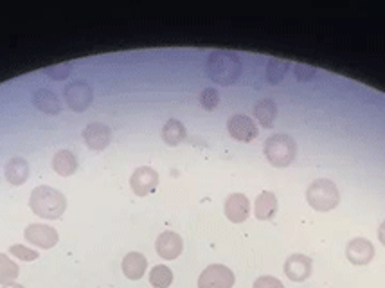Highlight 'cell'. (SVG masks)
Masks as SVG:
<instances>
[{
  "label": "cell",
  "mask_w": 385,
  "mask_h": 288,
  "mask_svg": "<svg viewBox=\"0 0 385 288\" xmlns=\"http://www.w3.org/2000/svg\"><path fill=\"white\" fill-rule=\"evenodd\" d=\"M207 76L218 85H232L242 76V62L234 53L215 50L207 58Z\"/></svg>",
  "instance_id": "1"
},
{
  "label": "cell",
  "mask_w": 385,
  "mask_h": 288,
  "mask_svg": "<svg viewBox=\"0 0 385 288\" xmlns=\"http://www.w3.org/2000/svg\"><path fill=\"white\" fill-rule=\"evenodd\" d=\"M29 208L40 218L58 220L62 218L63 211H65L67 200L58 189L49 188V186H38V188L33 189Z\"/></svg>",
  "instance_id": "2"
},
{
  "label": "cell",
  "mask_w": 385,
  "mask_h": 288,
  "mask_svg": "<svg viewBox=\"0 0 385 288\" xmlns=\"http://www.w3.org/2000/svg\"><path fill=\"white\" fill-rule=\"evenodd\" d=\"M265 157L276 168H286L297 155V142L288 134H276L265 141Z\"/></svg>",
  "instance_id": "3"
},
{
  "label": "cell",
  "mask_w": 385,
  "mask_h": 288,
  "mask_svg": "<svg viewBox=\"0 0 385 288\" xmlns=\"http://www.w3.org/2000/svg\"><path fill=\"white\" fill-rule=\"evenodd\" d=\"M306 200L315 211H332L339 206L340 193L337 186L327 178H317L306 191Z\"/></svg>",
  "instance_id": "4"
},
{
  "label": "cell",
  "mask_w": 385,
  "mask_h": 288,
  "mask_svg": "<svg viewBox=\"0 0 385 288\" xmlns=\"http://www.w3.org/2000/svg\"><path fill=\"white\" fill-rule=\"evenodd\" d=\"M234 272L225 265H209L198 277V288H232Z\"/></svg>",
  "instance_id": "5"
},
{
  "label": "cell",
  "mask_w": 385,
  "mask_h": 288,
  "mask_svg": "<svg viewBox=\"0 0 385 288\" xmlns=\"http://www.w3.org/2000/svg\"><path fill=\"white\" fill-rule=\"evenodd\" d=\"M65 101L74 112H85L92 105V89L85 81H72L65 87Z\"/></svg>",
  "instance_id": "6"
},
{
  "label": "cell",
  "mask_w": 385,
  "mask_h": 288,
  "mask_svg": "<svg viewBox=\"0 0 385 288\" xmlns=\"http://www.w3.org/2000/svg\"><path fill=\"white\" fill-rule=\"evenodd\" d=\"M23 236L31 245L40 247V249H53L60 240L58 230L50 225H43V223L27 225L26 230H23Z\"/></svg>",
  "instance_id": "7"
},
{
  "label": "cell",
  "mask_w": 385,
  "mask_h": 288,
  "mask_svg": "<svg viewBox=\"0 0 385 288\" xmlns=\"http://www.w3.org/2000/svg\"><path fill=\"white\" fill-rule=\"evenodd\" d=\"M130 186L134 189L135 195L146 196L158 186V173L150 166H143L137 168L130 177Z\"/></svg>",
  "instance_id": "8"
},
{
  "label": "cell",
  "mask_w": 385,
  "mask_h": 288,
  "mask_svg": "<svg viewBox=\"0 0 385 288\" xmlns=\"http://www.w3.org/2000/svg\"><path fill=\"white\" fill-rule=\"evenodd\" d=\"M227 130L231 137L242 142H251L252 139L258 137V127L249 115L234 114L231 119L227 121Z\"/></svg>",
  "instance_id": "9"
},
{
  "label": "cell",
  "mask_w": 385,
  "mask_h": 288,
  "mask_svg": "<svg viewBox=\"0 0 385 288\" xmlns=\"http://www.w3.org/2000/svg\"><path fill=\"white\" fill-rule=\"evenodd\" d=\"M155 249H157V254L162 257V260H177L178 256L184 250V242H182L180 236L173 230H164L162 235H158L157 242H155Z\"/></svg>",
  "instance_id": "10"
},
{
  "label": "cell",
  "mask_w": 385,
  "mask_h": 288,
  "mask_svg": "<svg viewBox=\"0 0 385 288\" xmlns=\"http://www.w3.org/2000/svg\"><path fill=\"white\" fill-rule=\"evenodd\" d=\"M312 260L305 254H292L285 262V274L288 279L297 281H306L310 276H312Z\"/></svg>",
  "instance_id": "11"
},
{
  "label": "cell",
  "mask_w": 385,
  "mask_h": 288,
  "mask_svg": "<svg viewBox=\"0 0 385 288\" xmlns=\"http://www.w3.org/2000/svg\"><path fill=\"white\" fill-rule=\"evenodd\" d=\"M225 216L232 223H243L251 213V202L243 193H232L225 200Z\"/></svg>",
  "instance_id": "12"
},
{
  "label": "cell",
  "mask_w": 385,
  "mask_h": 288,
  "mask_svg": "<svg viewBox=\"0 0 385 288\" xmlns=\"http://www.w3.org/2000/svg\"><path fill=\"white\" fill-rule=\"evenodd\" d=\"M83 139H85L87 146H89L90 150L101 151L110 144L112 132L103 123H90L87 124L85 130H83Z\"/></svg>",
  "instance_id": "13"
},
{
  "label": "cell",
  "mask_w": 385,
  "mask_h": 288,
  "mask_svg": "<svg viewBox=\"0 0 385 288\" xmlns=\"http://www.w3.org/2000/svg\"><path fill=\"white\" fill-rule=\"evenodd\" d=\"M346 256L353 265H367L374 257V247L369 240L354 238L347 243Z\"/></svg>",
  "instance_id": "14"
},
{
  "label": "cell",
  "mask_w": 385,
  "mask_h": 288,
  "mask_svg": "<svg viewBox=\"0 0 385 288\" xmlns=\"http://www.w3.org/2000/svg\"><path fill=\"white\" fill-rule=\"evenodd\" d=\"M29 162L26 161L23 157H13L9 159L8 164H6L4 173L6 178H8L9 184L13 186H20L29 178Z\"/></svg>",
  "instance_id": "15"
},
{
  "label": "cell",
  "mask_w": 385,
  "mask_h": 288,
  "mask_svg": "<svg viewBox=\"0 0 385 288\" xmlns=\"http://www.w3.org/2000/svg\"><path fill=\"white\" fill-rule=\"evenodd\" d=\"M148 260L141 252H130L123 260V274L131 281H137L144 276Z\"/></svg>",
  "instance_id": "16"
},
{
  "label": "cell",
  "mask_w": 385,
  "mask_h": 288,
  "mask_svg": "<svg viewBox=\"0 0 385 288\" xmlns=\"http://www.w3.org/2000/svg\"><path fill=\"white\" fill-rule=\"evenodd\" d=\"M33 103H35V107L38 108L40 112H43V114H49V115L58 114V112L62 110L58 96L47 89L36 90V92L33 94Z\"/></svg>",
  "instance_id": "17"
},
{
  "label": "cell",
  "mask_w": 385,
  "mask_h": 288,
  "mask_svg": "<svg viewBox=\"0 0 385 288\" xmlns=\"http://www.w3.org/2000/svg\"><path fill=\"white\" fill-rule=\"evenodd\" d=\"M278 211V198L270 191L259 193L254 204V213L258 220H270Z\"/></svg>",
  "instance_id": "18"
},
{
  "label": "cell",
  "mask_w": 385,
  "mask_h": 288,
  "mask_svg": "<svg viewBox=\"0 0 385 288\" xmlns=\"http://www.w3.org/2000/svg\"><path fill=\"white\" fill-rule=\"evenodd\" d=\"M53 169L62 177H69L77 169V159L70 150H60L53 157Z\"/></svg>",
  "instance_id": "19"
},
{
  "label": "cell",
  "mask_w": 385,
  "mask_h": 288,
  "mask_svg": "<svg viewBox=\"0 0 385 288\" xmlns=\"http://www.w3.org/2000/svg\"><path fill=\"white\" fill-rule=\"evenodd\" d=\"M278 115V105L273 100H261L254 105V117L261 123V127L272 128Z\"/></svg>",
  "instance_id": "20"
},
{
  "label": "cell",
  "mask_w": 385,
  "mask_h": 288,
  "mask_svg": "<svg viewBox=\"0 0 385 288\" xmlns=\"http://www.w3.org/2000/svg\"><path fill=\"white\" fill-rule=\"evenodd\" d=\"M185 139V127L178 119H168V123L162 127V141L168 146H177Z\"/></svg>",
  "instance_id": "21"
},
{
  "label": "cell",
  "mask_w": 385,
  "mask_h": 288,
  "mask_svg": "<svg viewBox=\"0 0 385 288\" xmlns=\"http://www.w3.org/2000/svg\"><path fill=\"white\" fill-rule=\"evenodd\" d=\"M150 283L153 288H168L173 283V272L166 265H155L150 272Z\"/></svg>",
  "instance_id": "22"
},
{
  "label": "cell",
  "mask_w": 385,
  "mask_h": 288,
  "mask_svg": "<svg viewBox=\"0 0 385 288\" xmlns=\"http://www.w3.org/2000/svg\"><path fill=\"white\" fill-rule=\"evenodd\" d=\"M16 277H18V265L6 254L0 252V284L15 283Z\"/></svg>",
  "instance_id": "23"
},
{
  "label": "cell",
  "mask_w": 385,
  "mask_h": 288,
  "mask_svg": "<svg viewBox=\"0 0 385 288\" xmlns=\"http://www.w3.org/2000/svg\"><path fill=\"white\" fill-rule=\"evenodd\" d=\"M290 62L288 60H283V58H272L266 67V78H269L270 83H279V81L285 78L286 70H288Z\"/></svg>",
  "instance_id": "24"
},
{
  "label": "cell",
  "mask_w": 385,
  "mask_h": 288,
  "mask_svg": "<svg viewBox=\"0 0 385 288\" xmlns=\"http://www.w3.org/2000/svg\"><path fill=\"white\" fill-rule=\"evenodd\" d=\"M9 252H11L16 260H22V262H35V260H38V252H36V250L29 249V247L26 245H18V243L9 247Z\"/></svg>",
  "instance_id": "25"
},
{
  "label": "cell",
  "mask_w": 385,
  "mask_h": 288,
  "mask_svg": "<svg viewBox=\"0 0 385 288\" xmlns=\"http://www.w3.org/2000/svg\"><path fill=\"white\" fill-rule=\"evenodd\" d=\"M218 101L219 96L216 89H205L200 96V103L205 110H215V108L218 107Z\"/></svg>",
  "instance_id": "26"
},
{
  "label": "cell",
  "mask_w": 385,
  "mask_h": 288,
  "mask_svg": "<svg viewBox=\"0 0 385 288\" xmlns=\"http://www.w3.org/2000/svg\"><path fill=\"white\" fill-rule=\"evenodd\" d=\"M252 288H285V287H283V283L278 277L261 276L254 281V287Z\"/></svg>",
  "instance_id": "27"
},
{
  "label": "cell",
  "mask_w": 385,
  "mask_h": 288,
  "mask_svg": "<svg viewBox=\"0 0 385 288\" xmlns=\"http://www.w3.org/2000/svg\"><path fill=\"white\" fill-rule=\"evenodd\" d=\"M70 67H72L70 63H60V65L56 67H49V69H47V74H49L53 80H63V78L69 76Z\"/></svg>",
  "instance_id": "28"
},
{
  "label": "cell",
  "mask_w": 385,
  "mask_h": 288,
  "mask_svg": "<svg viewBox=\"0 0 385 288\" xmlns=\"http://www.w3.org/2000/svg\"><path fill=\"white\" fill-rule=\"evenodd\" d=\"M315 76V69L308 65H295V78L300 81H308Z\"/></svg>",
  "instance_id": "29"
},
{
  "label": "cell",
  "mask_w": 385,
  "mask_h": 288,
  "mask_svg": "<svg viewBox=\"0 0 385 288\" xmlns=\"http://www.w3.org/2000/svg\"><path fill=\"white\" fill-rule=\"evenodd\" d=\"M378 240H380L381 245H385V222H381L378 227Z\"/></svg>",
  "instance_id": "30"
},
{
  "label": "cell",
  "mask_w": 385,
  "mask_h": 288,
  "mask_svg": "<svg viewBox=\"0 0 385 288\" xmlns=\"http://www.w3.org/2000/svg\"><path fill=\"white\" fill-rule=\"evenodd\" d=\"M2 288H23V287H22V284H18V283H9V284H4Z\"/></svg>",
  "instance_id": "31"
}]
</instances>
